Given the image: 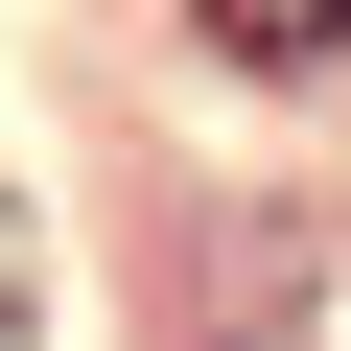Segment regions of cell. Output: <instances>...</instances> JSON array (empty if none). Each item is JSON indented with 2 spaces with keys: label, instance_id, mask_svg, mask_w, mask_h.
<instances>
[{
  "label": "cell",
  "instance_id": "cell-1",
  "mask_svg": "<svg viewBox=\"0 0 351 351\" xmlns=\"http://www.w3.org/2000/svg\"><path fill=\"white\" fill-rule=\"evenodd\" d=\"M211 47L234 71H304V47H351V0H211Z\"/></svg>",
  "mask_w": 351,
  "mask_h": 351
},
{
  "label": "cell",
  "instance_id": "cell-2",
  "mask_svg": "<svg viewBox=\"0 0 351 351\" xmlns=\"http://www.w3.org/2000/svg\"><path fill=\"white\" fill-rule=\"evenodd\" d=\"M0 351H24V211H0Z\"/></svg>",
  "mask_w": 351,
  "mask_h": 351
}]
</instances>
